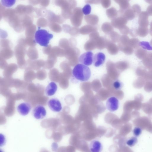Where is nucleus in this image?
Here are the masks:
<instances>
[{"mask_svg": "<svg viewBox=\"0 0 152 152\" xmlns=\"http://www.w3.org/2000/svg\"><path fill=\"white\" fill-rule=\"evenodd\" d=\"M72 74L77 80L81 81H85L90 78L91 72L87 66L82 64H78L73 68Z\"/></svg>", "mask_w": 152, "mask_h": 152, "instance_id": "nucleus-1", "label": "nucleus"}, {"mask_svg": "<svg viewBox=\"0 0 152 152\" xmlns=\"http://www.w3.org/2000/svg\"><path fill=\"white\" fill-rule=\"evenodd\" d=\"M34 37L37 43L41 46L47 47L53 35L46 30L39 29L36 31Z\"/></svg>", "mask_w": 152, "mask_h": 152, "instance_id": "nucleus-2", "label": "nucleus"}, {"mask_svg": "<svg viewBox=\"0 0 152 152\" xmlns=\"http://www.w3.org/2000/svg\"><path fill=\"white\" fill-rule=\"evenodd\" d=\"M83 14L82 9L80 7H76L72 11L70 17L72 24L75 27H78L81 24L83 18Z\"/></svg>", "mask_w": 152, "mask_h": 152, "instance_id": "nucleus-3", "label": "nucleus"}, {"mask_svg": "<svg viewBox=\"0 0 152 152\" xmlns=\"http://www.w3.org/2000/svg\"><path fill=\"white\" fill-rule=\"evenodd\" d=\"M119 102L118 99L115 97L111 96L108 98L106 102V107L110 112L117 110L119 108Z\"/></svg>", "mask_w": 152, "mask_h": 152, "instance_id": "nucleus-4", "label": "nucleus"}, {"mask_svg": "<svg viewBox=\"0 0 152 152\" xmlns=\"http://www.w3.org/2000/svg\"><path fill=\"white\" fill-rule=\"evenodd\" d=\"M93 54L91 51H88L82 54L79 57L80 63L86 66H89L93 62Z\"/></svg>", "mask_w": 152, "mask_h": 152, "instance_id": "nucleus-5", "label": "nucleus"}, {"mask_svg": "<svg viewBox=\"0 0 152 152\" xmlns=\"http://www.w3.org/2000/svg\"><path fill=\"white\" fill-rule=\"evenodd\" d=\"M32 114L36 119H41L46 116V111L43 106L39 105L34 108L32 111Z\"/></svg>", "mask_w": 152, "mask_h": 152, "instance_id": "nucleus-6", "label": "nucleus"}, {"mask_svg": "<svg viewBox=\"0 0 152 152\" xmlns=\"http://www.w3.org/2000/svg\"><path fill=\"white\" fill-rule=\"evenodd\" d=\"M48 105L50 109L55 112H59L62 109L60 102L56 98H52L48 102Z\"/></svg>", "mask_w": 152, "mask_h": 152, "instance_id": "nucleus-7", "label": "nucleus"}, {"mask_svg": "<svg viewBox=\"0 0 152 152\" xmlns=\"http://www.w3.org/2000/svg\"><path fill=\"white\" fill-rule=\"evenodd\" d=\"M31 107L29 103L24 102L19 104L17 107V109L20 114L25 116L30 112Z\"/></svg>", "mask_w": 152, "mask_h": 152, "instance_id": "nucleus-8", "label": "nucleus"}, {"mask_svg": "<svg viewBox=\"0 0 152 152\" xmlns=\"http://www.w3.org/2000/svg\"><path fill=\"white\" fill-rule=\"evenodd\" d=\"M149 15L147 11L141 12L139 15L138 23L140 26L147 27L149 25Z\"/></svg>", "mask_w": 152, "mask_h": 152, "instance_id": "nucleus-9", "label": "nucleus"}, {"mask_svg": "<svg viewBox=\"0 0 152 152\" xmlns=\"http://www.w3.org/2000/svg\"><path fill=\"white\" fill-rule=\"evenodd\" d=\"M128 20L122 16L116 17L112 20L111 24L114 27L119 29L127 23Z\"/></svg>", "mask_w": 152, "mask_h": 152, "instance_id": "nucleus-10", "label": "nucleus"}, {"mask_svg": "<svg viewBox=\"0 0 152 152\" xmlns=\"http://www.w3.org/2000/svg\"><path fill=\"white\" fill-rule=\"evenodd\" d=\"M105 59V55L102 53L99 52L94 56L93 63L95 66H99L104 64Z\"/></svg>", "mask_w": 152, "mask_h": 152, "instance_id": "nucleus-11", "label": "nucleus"}, {"mask_svg": "<svg viewBox=\"0 0 152 152\" xmlns=\"http://www.w3.org/2000/svg\"><path fill=\"white\" fill-rule=\"evenodd\" d=\"M89 148L91 152H100L102 150L103 146L102 144L99 141L94 140L90 143Z\"/></svg>", "mask_w": 152, "mask_h": 152, "instance_id": "nucleus-12", "label": "nucleus"}, {"mask_svg": "<svg viewBox=\"0 0 152 152\" xmlns=\"http://www.w3.org/2000/svg\"><path fill=\"white\" fill-rule=\"evenodd\" d=\"M117 4H118L120 10H119V14L122 15L124 12L127 9L129 8L130 4L128 0H114Z\"/></svg>", "mask_w": 152, "mask_h": 152, "instance_id": "nucleus-13", "label": "nucleus"}, {"mask_svg": "<svg viewBox=\"0 0 152 152\" xmlns=\"http://www.w3.org/2000/svg\"><path fill=\"white\" fill-rule=\"evenodd\" d=\"M84 18L85 20L88 24L92 26L97 24L99 21L98 16L95 15L90 14L86 15Z\"/></svg>", "mask_w": 152, "mask_h": 152, "instance_id": "nucleus-14", "label": "nucleus"}, {"mask_svg": "<svg viewBox=\"0 0 152 152\" xmlns=\"http://www.w3.org/2000/svg\"><path fill=\"white\" fill-rule=\"evenodd\" d=\"M57 89L56 84L53 82H51L47 86L45 90V94L48 96H53L56 92Z\"/></svg>", "mask_w": 152, "mask_h": 152, "instance_id": "nucleus-15", "label": "nucleus"}, {"mask_svg": "<svg viewBox=\"0 0 152 152\" xmlns=\"http://www.w3.org/2000/svg\"><path fill=\"white\" fill-rule=\"evenodd\" d=\"M136 15L135 13L132 8H129L124 12L122 16L127 20H129L133 19Z\"/></svg>", "mask_w": 152, "mask_h": 152, "instance_id": "nucleus-16", "label": "nucleus"}, {"mask_svg": "<svg viewBox=\"0 0 152 152\" xmlns=\"http://www.w3.org/2000/svg\"><path fill=\"white\" fill-rule=\"evenodd\" d=\"M97 30V28L96 27L90 25H87L80 28V32L82 34H86L91 32L95 31Z\"/></svg>", "mask_w": 152, "mask_h": 152, "instance_id": "nucleus-17", "label": "nucleus"}, {"mask_svg": "<svg viewBox=\"0 0 152 152\" xmlns=\"http://www.w3.org/2000/svg\"><path fill=\"white\" fill-rule=\"evenodd\" d=\"M106 13L108 18L111 20L117 17L118 14V11L113 7L107 9Z\"/></svg>", "mask_w": 152, "mask_h": 152, "instance_id": "nucleus-18", "label": "nucleus"}, {"mask_svg": "<svg viewBox=\"0 0 152 152\" xmlns=\"http://www.w3.org/2000/svg\"><path fill=\"white\" fill-rule=\"evenodd\" d=\"M135 51V54L139 58L143 59L147 55V52L145 50L141 48H137Z\"/></svg>", "mask_w": 152, "mask_h": 152, "instance_id": "nucleus-19", "label": "nucleus"}, {"mask_svg": "<svg viewBox=\"0 0 152 152\" xmlns=\"http://www.w3.org/2000/svg\"><path fill=\"white\" fill-rule=\"evenodd\" d=\"M143 64L149 70H152V59L146 56L142 60Z\"/></svg>", "mask_w": 152, "mask_h": 152, "instance_id": "nucleus-20", "label": "nucleus"}, {"mask_svg": "<svg viewBox=\"0 0 152 152\" xmlns=\"http://www.w3.org/2000/svg\"><path fill=\"white\" fill-rule=\"evenodd\" d=\"M138 35L141 37H144L148 35V30L147 27L139 26L137 29Z\"/></svg>", "mask_w": 152, "mask_h": 152, "instance_id": "nucleus-21", "label": "nucleus"}, {"mask_svg": "<svg viewBox=\"0 0 152 152\" xmlns=\"http://www.w3.org/2000/svg\"><path fill=\"white\" fill-rule=\"evenodd\" d=\"M102 29L103 31L106 33L111 31L113 29L111 23L109 22L104 23L102 25Z\"/></svg>", "mask_w": 152, "mask_h": 152, "instance_id": "nucleus-22", "label": "nucleus"}, {"mask_svg": "<svg viewBox=\"0 0 152 152\" xmlns=\"http://www.w3.org/2000/svg\"><path fill=\"white\" fill-rule=\"evenodd\" d=\"M139 40L136 38H133L129 40L128 45L133 48L137 49L139 45Z\"/></svg>", "mask_w": 152, "mask_h": 152, "instance_id": "nucleus-23", "label": "nucleus"}, {"mask_svg": "<svg viewBox=\"0 0 152 152\" xmlns=\"http://www.w3.org/2000/svg\"><path fill=\"white\" fill-rule=\"evenodd\" d=\"M16 0H1V4L4 7H10L14 5Z\"/></svg>", "mask_w": 152, "mask_h": 152, "instance_id": "nucleus-24", "label": "nucleus"}, {"mask_svg": "<svg viewBox=\"0 0 152 152\" xmlns=\"http://www.w3.org/2000/svg\"><path fill=\"white\" fill-rule=\"evenodd\" d=\"M145 68L142 66L138 67L136 72L137 75L140 77H144L147 72Z\"/></svg>", "mask_w": 152, "mask_h": 152, "instance_id": "nucleus-25", "label": "nucleus"}, {"mask_svg": "<svg viewBox=\"0 0 152 152\" xmlns=\"http://www.w3.org/2000/svg\"><path fill=\"white\" fill-rule=\"evenodd\" d=\"M139 45L142 48L149 50H152V46L149 42L146 41H142L139 43Z\"/></svg>", "mask_w": 152, "mask_h": 152, "instance_id": "nucleus-26", "label": "nucleus"}, {"mask_svg": "<svg viewBox=\"0 0 152 152\" xmlns=\"http://www.w3.org/2000/svg\"><path fill=\"white\" fill-rule=\"evenodd\" d=\"M137 142V137H132L127 140L126 142V144L130 147L134 146Z\"/></svg>", "mask_w": 152, "mask_h": 152, "instance_id": "nucleus-27", "label": "nucleus"}, {"mask_svg": "<svg viewBox=\"0 0 152 152\" xmlns=\"http://www.w3.org/2000/svg\"><path fill=\"white\" fill-rule=\"evenodd\" d=\"M113 86L115 89L118 90L123 87V84L120 80H116L113 82Z\"/></svg>", "mask_w": 152, "mask_h": 152, "instance_id": "nucleus-28", "label": "nucleus"}, {"mask_svg": "<svg viewBox=\"0 0 152 152\" xmlns=\"http://www.w3.org/2000/svg\"><path fill=\"white\" fill-rule=\"evenodd\" d=\"M82 10L84 14L86 15H89L91 11V6L89 4H86L82 8Z\"/></svg>", "mask_w": 152, "mask_h": 152, "instance_id": "nucleus-29", "label": "nucleus"}, {"mask_svg": "<svg viewBox=\"0 0 152 152\" xmlns=\"http://www.w3.org/2000/svg\"><path fill=\"white\" fill-rule=\"evenodd\" d=\"M132 9L135 13L136 15H139L141 12V8L140 6L138 4L133 5L132 7Z\"/></svg>", "mask_w": 152, "mask_h": 152, "instance_id": "nucleus-30", "label": "nucleus"}, {"mask_svg": "<svg viewBox=\"0 0 152 152\" xmlns=\"http://www.w3.org/2000/svg\"><path fill=\"white\" fill-rule=\"evenodd\" d=\"M100 3L104 8H107L111 5V0H100Z\"/></svg>", "mask_w": 152, "mask_h": 152, "instance_id": "nucleus-31", "label": "nucleus"}, {"mask_svg": "<svg viewBox=\"0 0 152 152\" xmlns=\"http://www.w3.org/2000/svg\"><path fill=\"white\" fill-rule=\"evenodd\" d=\"M133 132L134 136L137 137L139 136L141 134L142 130L140 127H136L134 128Z\"/></svg>", "mask_w": 152, "mask_h": 152, "instance_id": "nucleus-32", "label": "nucleus"}, {"mask_svg": "<svg viewBox=\"0 0 152 152\" xmlns=\"http://www.w3.org/2000/svg\"><path fill=\"white\" fill-rule=\"evenodd\" d=\"M119 29L121 33L123 34H128L129 32V28L126 25L121 28Z\"/></svg>", "mask_w": 152, "mask_h": 152, "instance_id": "nucleus-33", "label": "nucleus"}, {"mask_svg": "<svg viewBox=\"0 0 152 152\" xmlns=\"http://www.w3.org/2000/svg\"><path fill=\"white\" fill-rule=\"evenodd\" d=\"M86 3L90 4H98L100 3V0H85Z\"/></svg>", "mask_w": 152, "mask_h": 152, "instance_id": "nucleus-34", "label": "nucleus"}, {"mask_svg": "<svg viewBox=\"0 0 152 152\" xmlns=\"http://www.w3.org/2000/svg\"><path fill=\"white\" fill-rule=\"evenodd\" d=\"M129 33L130 35L133 37H136L138 35L137 29L136 28H133L131 29L129 31Z\"/></svg>", "mask_w": 152, "mask_h": 152, "instance_id": "nucleus-35", "label": "nucleus"}, {"mask_svg": "<svg viewBox=\"0 0 152 152\" xmlns=\"http://www.w3.org/2000/svg\"><path fill=\"white\" fill-rule=\"evenodd\" d=\"M146 11L149 15L152 16V4L148 6Z\"/></svg>", "mask_w": 152, "mask_h": 152, "instance_id": "nucleus-36", "label": "nucleus"}, {"mask_svg": "<svg viewBox=\"0 0 152 152\" xmlns=\"http://www.w3.org/2000/svg\"><path fill=\"white\" fill-rule=\"evenodd\" d=\"M2 141L1 142L0 144V145L1 146H3L4 145V142H5V138H4V137L3 135H2ZM1 140H2L1 139Z\"/></svg>", "mask_w": 152, "mask_h": 152, "instance_id": "nucleus-37", "label": "nucleus"}, {"mask_svg": "<svg viewBox=\"0 0 152 152\" xmlns=\"http://www.w3.org/2000/svg\"><path fill=\"white\" fill-rule=\"evenodd\" d=\"M150 35L152 36V21L150 24Z\"/></svg>", "mask_w": 152, "mask_h": 152, "instance_id": "nucleus-38", "label": "nucleus"}, {"mask_svg": "<svg viewBox=\"0 0 152 152\" xmlns=\"http://www.w3.org/2000/svg\"><path fill=\"white\" fill-rule=\"evenodd\" d=\"M147 56L150 57L152 59V52H150L149 53H147Z\"/></svg>", "mask_w": 152, "mask_h": 152, "instance_id": "nucleus-39", "label": "nucleus"}, {"mask_svg": "<svg viewBox=\"0 0 152 152\" xmlns=\"http://www.w3.org/2000/svg\"><path fill=\"white\" fill-rule=\"evenodd\" d=\"M147 3L150 4H152V0H145Z\"/></svg>", "mask_w": 152, "mask_h": 152, "instance_id": "nucleus-40", "label": "nucleus"}, {"mask_svg": "<svg viewBox=\"0 0 152 152\" xmlns=\"http://www.w3.org/2000/svg\"><path fill=\"white\" fill-rule=\"evenodd\" d=\"M150 44H151V45H152V39L150 42Z\"/></svg>", "mask_w": 152, "mask_h": 152, "instance_id": "nucleus-41", "label": "nucleus"}, {"mask_svg": "<svg viewBox=\"0 0 152 152\" xmlns=\"http://www.w3.org/2000/svg\"><path fill=\"white\" fill-rule=\"evenodd\" d=\"M129 1H130V0H128Z\"/></svg>", "mask_w": 152, "mask_h": 152, "instance_id": "nucleus-42", "label": "nucleus"}]
</instances>
